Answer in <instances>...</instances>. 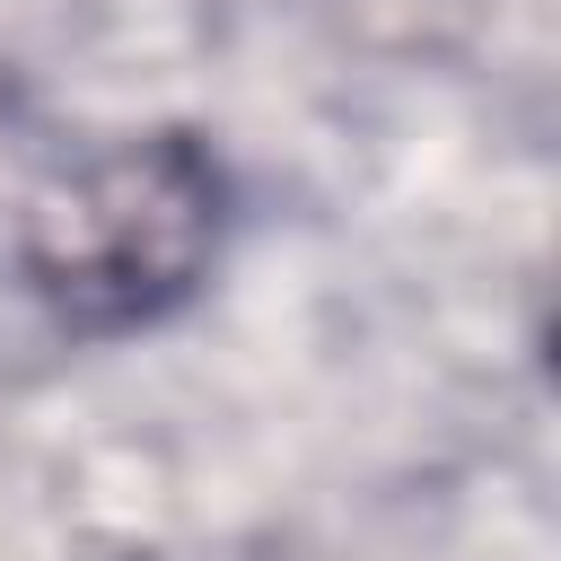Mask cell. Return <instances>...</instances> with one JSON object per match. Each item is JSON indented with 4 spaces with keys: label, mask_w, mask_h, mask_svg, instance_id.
Here are the masks:
<instances>
[{
    "label": "cell",
    "mask_w": 561,
    "mask_h": 561,
    "mask_svg": "<svg viewBox=\"0 0 561 561\" xmlns=\"http://www.w3.org/2000/svg\"><path fill=\"white\" fill-rule=\"evenodd\" d=\"M219 167L184 131H131L96 140L88 158L53 167L26 193L18 263L26 280L88 333L149 324L219 254Z\"/></svg>",
    "instance_id": "cell-1"
}]
</instances>
